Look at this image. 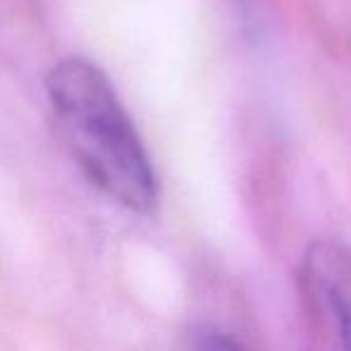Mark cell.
<instances>
[{
	"instance_id": "1",
	"label": "cell",
	"mask_w": 351,
	"mask_h": 351,
	"mask_svg": "<svg viewBox=\"0 0 351 351\" xmlns=\"http://www.w3.org/2000/svg\"><path fill=\"white\" fill-rule=\"evenodd\" d=\"M46 92L65 145L89 181L137 215L154 210V169L106 75L70 56L49 70Z\"/></svg>"
},
{
	"instance_id": "2",
	"label": "cell",
	"mask_w": 351,
	"mask_h": 351,
	"mask_svg": "<svg viewBox=\"0 0 351 351\" xmlns=\"http://www.w3.org/2000/svg\"><path fill=\"white\" fill-rule=\"evenodd\" d=\"M306 279L337 322L341 349L351 351V248L315 243L306 255Z\"/></svg>"
},
{
	"instance_id": "3",
	"label": "cell",
	"mask_w": 351,
	"mask_h": 351,
	"mask_svg": "<svg viewBox=\"0 0 351 351\" xmlns=\"http://www.w3.org/2000/svg\"><path fill=\"white\" fill-rule=\"evenodd\" d=\"M188 351H245L239 339L219 330H200Z\"/></svg>"
}]
</instances>
